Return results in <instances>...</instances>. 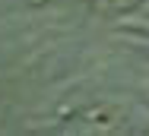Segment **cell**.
Wrapping results in <instances>:
<instances>
[{
    "instance_id": "6da1fadb",
    "label": "cell",
    "mask_w": 149,
    "mask_h": 136,
    "mask_svg": "<svg viewBox=\"0 0 149 136\" xmlns=\"http://www.w3.org/2000/svg\"><path fill=\"white\" fill-rule=\"evenodd\" d=\"M143 0H98V10L108 13V16H124V13H133Z\"/></svg>"
},
{
    "instance_id": "7a4b0ae2",
    "label": "cell",
    "mask_w": 149,
    "mask_h": 136,
    "mask_svg": "<svg viewBox=\"0 0 149 136\" xmlns=\"http://www.w3.org/2000/svg\"><path fill=\"white\" fill-rule=\"evenodd\" d=\"M136 13H140V16H149V0H143V3L136 6Z\"/></svg>"
}]
</instances>
